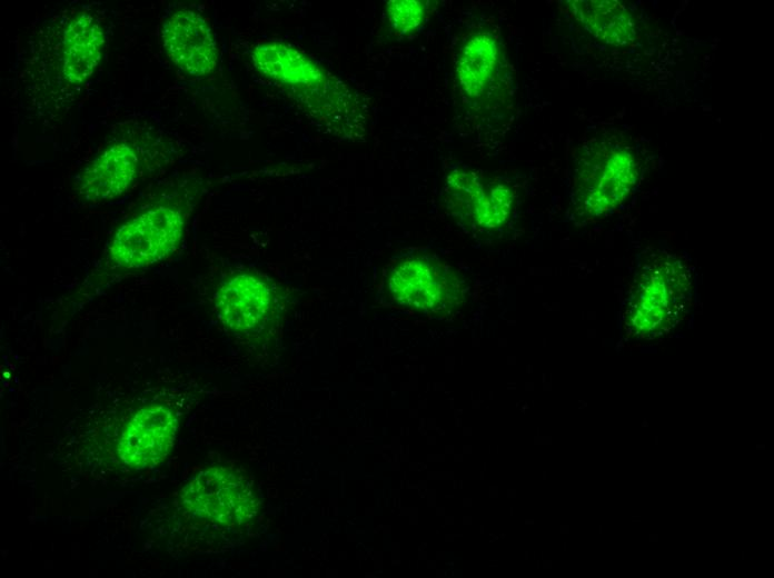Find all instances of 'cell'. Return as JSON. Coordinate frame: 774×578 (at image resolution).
Listing matches in <instances>:
<instances>
[{"label": "cell", "mask_w": 774, "mask_h": 578, "mask_svg": "<svg viewBox=\"0 0 774 578\" xmlns=\"http://www.w3.org/2000/svg\"><path fill=\"white\" fill-rule=\"evenodd\" d=\"M696 272L688 259L658 249L639 259L622 303L625 336L653 339L678 326L695 306Z\"/></svg>", "instance_id": "obj_2"}, {"label": "cell", "mask_w": 774, "mask_h": 578, "mask_svg": "<svg viewBox=\"0 0 774 578\" xmlns=\"http://www.w3.org/2000/svg\"><path fill=\"white\" fill-rule=\"evenodd\" d=\"M180 502L195 517L228 527L251 520L259 505L248 480L224 467H212L196 476L181 490Z\"/></svg>", "instance_id": "obj_6"}, {"label": "cell", "mask_w": 774, "mask_h": 578, "mask_svg": "<svg viewBox=\"0 0 774 578\" xmlns=\"http://www.w3.org/2000/svg\"><path fill=\"white\" fill-rule=\"evenodd\" d=\"M387 290L398 305L428 313H444L463 300L462 280L436 258L413 255L390 268Z\"/></svg>", "instance_id": "obj_5"}, {"label": "cell", "mask_w": 774, "mask_h": 578, "mask_svg": "<svg viewBox=\"0 0 774 578\" xmlns=\"http://www.w3.org/2000/svg\"><path fill=\"white\" fill-rule=\"evenodd\" d=\"M187 215L178 203H160L122 223L107 250L112 268L142 269L158 263L179 247Z\"/></svg>", "instance_id": "obj_4"}, {"label": "cell", "mask_w": 774, "mask_h": 578, "mask_svg": "<svg viewBox=\"0 0 774 578\" xmlns=\"http://www.w3.org/2000/svg\"><path fill=\"white\" fill-rule=\"evenodd\" d=\"M138 168V155L131 146L111 143L86 167L78 181V193L92 203L113 200L128 191Z\"/></svg>", "instance_id": "obj_12"}, {"label": "cell", "mask_w": 774, "mask_h": 578, "mask_svg": "<svg viewBox=\"0 0 774 578\" xmlns=\"http://www.w3.org/2000/svg\"><path fill=\"white\" fill-rule=\"evenodd\" d=\"M447 210L472 228L494 230L503 226L512 211L510 188L499 181L485 180L470 170L452 172L444 188Z\"/></svg>", "instance_id": "obj_8"}, {"label": "cell", "mask_w": 774, "mask_h": 578, "mask_svg": "<svg viewBox=\"0 0 774 578\" xmlns=\"http://www.w3.org/2000/svg\"><path fill=\"white\" fill-rule=\"evenodd\" d=\"M178 428L175 412L162 405L137 411L125 428L118 456L123 465L143 469L159 462L171 449Z\"/></svg>", "instance_id": "obj_10"}, {"label": "cell", "mask_w": 774, "mask_h": 578, "mask_svg": "<svg viewBox=\"0 0 774 578\" xmlns=\"http://www.w3.org/2000/svg\"><path fill=\"white\" fill-rule=\"evenodd\" d=\"M161 40L173 64L191 77H206L218 63V47L205 17L190 7H178L161 26Z\"/></svg>", "instance_id": "obj_9"}, {"label": "cell", "mask_w": 774, "mask_h": 578, "mask_svg": "<svg viewBox=\"0 0 774 578\" xmlns=\"http://www.w3.org/2000/svg\"><path fill=\"white\" fill-rule=\"evenodd\" d=\"M216 315L230 331L255 335L265 330L278 309L274 285L252 271H239L221 281L214 297Z\"/></svg>", "instance_id": "obj_7"}, {"label": "cell", "mask_w": 774, "mask_h": 578, "mask_svg": "<svg viewBox=\"0 0 774 578\" xmlns=\"http://www.w3.org/2000/svg\"><path fill=\"white\" fill-rule=\"evenodd\" d=\"M574 14L601 41L624 46L636 37V24L628 10L618 1H574Z\"/></svg>", "instance_id": "obj_14"}, {"label": "cell", "mask_w": 774, "mask_h": 578, "mask_svg": "<svg viewBox=\"0 0 774 578\" xmlns=\"http://www.w3.org/2000/svg\"><path fill=\"white\" fill-rule=\"evenodd\" d=\"M502 53L498 42L489 33H475L467 38L457 62L458 83L472 101L489 99L499 89Z\"/></svg>", "instance_id": "obj_13"}, {"label": "cell", "mask_w": 774, "mask_h": 578, "mask_svg": "<svg viewBox=\"0 0 774 578\" xmlns=\"http://www.w3.org/2000/svg\"><path fill=\"white\" fill-rule=\"evenodd\" d=\"M636 151L617 136L596 137L579 150L573 178L572 202L585 217H603L629 198L639 180Z\"/></svg>", "instance_id": "obj_3"}, {"label": "cell", "mask_w": 774, "mask_h": 578, "mask_svg": "<svg viewBox=\"0 0 774 578\" xmlns=\"http://www.w3.org/2000/svg\"><path fill=\"white\" fill-rule=\"evenodd\" d=\"M256 71L287 96L321 132L340 141L365 140L368 107L361 96L309 54L284 40L250 51Z\"/></svg>", "instance_id": "obj_1"}, {"label": "cell", "mask_w": 774, "mask_h": 578, "mask_svg": "<svg viewBox=\"0 0 774 578\" xmlns=\"http://www.w3.org/2000/svg\"><path fill=\"white\" fill-rule=\"evenodd\" d=\"M425 13L424 1L395 0L387 4L389 22L399 34H406L416 29L423 22Z\"/></svg>", "instance_id": "obj_15"}, {"label": "cell", "mask_w": 774, "mask_h": 578, "mask_svg": "<svg viewBox=\"0 0 774 578\" xmlns=\"http://www.w3.org/2000/svg\"><path fill=\"white\" fill-rule=\"evenodd\" d=\"M105 47V31L90 13L80 12L62 27L58 41V70L68 86L87 82L98 68Z\"/></svg>", "instance_id": "obj_11"}]
</instances>
